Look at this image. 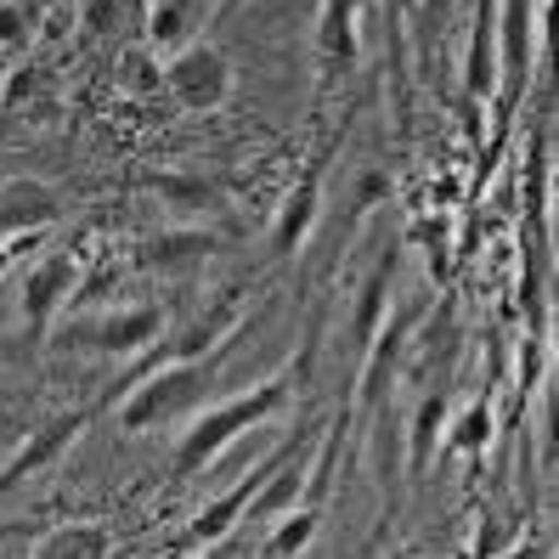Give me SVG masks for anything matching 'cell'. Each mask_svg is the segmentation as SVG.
<instances>
[{"label":"cell","mask_w":559,"mask_h":559,"mask_svg":"<svg viewBox=\"0 0 559 559\" xmlns=\"http://www.w3.org/2000/svg\"><path fill=\"white\" fill-rule=\"evenodd\" d=\"M294 379L288 373H277V379H260V384H249L243 396H226V402H215L192 430L181 436V447H176V480H192L199 469H210L215 457L233 447L238 436H249V430H260L272 413H283L288 407V390Z\"/></svg>","instance_id":"obj_1"},{"label":"cell","mask_w":559,"mask_h":559,"mask_svg":"<svg viewBox=\"0 0 559 559\" xmlns=\"http://www.w3.org/2000/svg\"><path fill=\"white\" fill-rule=\"evenodd\" d=\"M204 384H210V368H204L199 356H170V361H158L153 373H142V379H136V390H124L119 424H124L130 436H142L147 424H164L170 413L192 407Z\"/></svg>","instance_id":"obj_2"},{"label":"cell","mask_w":559,"mask_h":559,"mask_svg":"<svg viewBox=\"0 0 559 559\" xmlns=\"http://www.w3.org/2000/svg\"><path fill=\"white\" fill-rule=\"evenodd\" d=\"M418 317L424 306H396V311H384L379 322V334L361 345V379H356V413H379L384 396H390V384H396L402 373V361L413 350V334H418Z\"/></svg>","instance_id":"obj_3"},{"label":"cell","mask_w":559,"mask_h":559,"mask_svg":"<svg viewBox=\"0 0 559 559\" xmlns=\"http://www.w3.org/2000/svg\"><path fill=\"white\" fill-rule=\"evenodd\" d=\"M164 85H170V96L187 114H210L233 96V62H226L221 46H210V40H187L181 51H170Z\"/></svg>","instance_id":"obj_4"},{"label":"cell","mask_w":559,"mask_h":559,"mask_svg":"<svg viewBox=\"0 0 559 559\" xmlns=\"http://www.w3.org/2000/svg\"><path fill=\"white\" fill-rule=\"evenodd\" d=\"M537 0H498V74H503V119L509 108L520 103V85L525 74H532V62H537Z\"/></svg>","instance_id":"obj_5"},{"label":"cell","mask_w":559,"mask_h":559,"mask_svg":"<svg viewBox=\"0 0 559 559\" xmlns=\"http://www.w3.org/2000/svg\"><path fill=\"white\" fill-rule=\"evenodd\" d=\"M294 452H300V436H294L283 452H272L266 457V464H260V469H249L233 491H221V498L215 503H204L199 514H192V525H187V537H181V548H210V543H221L226 532H233V525L243 520V509H249V498H254V491H260V480H266L277 464H283V457H294Z\"/></svg>","instance_id":"obj_6"},{"label":"cell","mask_w":559,"mask_h":559,"mask_svg":"<svg viewBox=\"0 0 559 559\" xmlns=\"http://www.w3.org/2000/svg\"><path fill=\"white\" fill-rule=\"evenodd\" d=\"M74 288H80V260L74 254H46L35 272L23 277V317H28V328L35 334H46L51 328V317L62 311V300H74Z\"/></svg>","instance_id":"obj_7"},{"label":"cell","mask_w":559,"mask_h":559,"mask_svg":"<svg viewBox=\"0 0 559 559\" xmlns=\"http://www.w3.org/2000/svg\"><path fill=\"white\" fill-rule=\"evenodd\" d=\"M85 418H91V413H57V418L46 424V430H35V436H28V441L12 452V464L0 469V491H12L23 475L46 469V464H51V457H57L62 447H74V436L85 430Z\"/></svg>","instance_id":"obj_8"},{"label":"cell","mask_w":559,"mask_h":559,"mask_svg":"<svg viewBox=\"0 0 559 559\" xmlns=\"http://www.w3.org/2000/svg\"><path fill=\"white\" fill-rule=\"evenodd\" d=\"M210 7L215 0H147V51H181L187 40H199Z\"/></svg>","instance_id":"obj_9"},{"label":"cell","mask_w":559,"mask_h":559,"mask_svg":"<svg viewBox=\"0 0 559 559\" xmlns=\"http://www.w3.org/2000/svg\"><path fill=\"white\" fill-rule=\"evenodd\" d=\"M158 328H164V311L158 306H136V311H108L85 328V340L96 350H114V356H136L142 345H158Z\"/></svg>","instance_id":"obj_10"},{"label":"cell","mask_w":559,"mask_h":559,"mask_svg":"<svg viewBox=\"0 0 559 559\" xmlns=\"http://www.w3.org/2000/svg\"><path fill=\"white\" fill-rule=\"evenodd\" d=\"M317 210H322V170H306V181H294L288 187V199L272 221V249L288 260V254H300V243L311 238V226H317Z\"/></svg>","instance_id":"obj_11"},{"label":"cell","mask_w":559,"mask_h":559,"mask_svg":"<svg viewBox=\"0 0 559 559\" xmlns=\"http://www.w3.org/2000/svg\"><path fill=\"white\" fill-rule=\"evenodd\" d=\"M57 221V199L40 181H0V238H23Z\"/></svg>","instance_id":"obj_12"},{"label":"cell","mask_w":559,"mask_h":559,"mask_svg":"<svg viewBox=\"0 0 559 559\" xmlns=\"http://www.w3.org/2000/svg\"><path fill=\"white\" fill-rule=\"evenodd\" d=\"M317 57L328 69H350L356 62V7L350 0H328L317 17Z\"/></svg>","instance_id":"obj_13"},{"label":"cell","mask_w":559,"mask_h":559,"mask_svg":"<svg viewBox=\"0 0 559 559\" xmlns=\"http://www.w3.org/2000/svg\"><path fill=\"white\" fill-rule=\"evenodd\" d=\"M210 249H215V238L199 233V226H187V233H164V238H153V243L142 249V260H147L153 272H192Z\"/></svg>","instance_id":"obj_14"},{"label":"cell","mask_w":559,"mask_h":559,"mask_svg":"<svg viewBox=\"0 0 559 559\" xmlns=\"http://www.w3.org/2000/svg\"><path fill=\"white\" fill-rule=\"evenodd\" d=\"M390 277H396V254H384L368 272V283H361V294H356V350L379 334V322L390 311Z\"/></svg>","instance_id":"obj_15"},{"label":"cell","mask_w":559,"mask_h":559,"mask_svg":"<svg viewBox=\"0 0 559 559\" xmlns=\"http://www.w3.org/2000/svg\"><path fill=\"white\" fill-rule=\"evenodd\" d=\"M40 554L46 559H103V554H114V537H108V525L80 520V525H57L40 543Z\"/></svg>","instance_id":"obj_16"},{"label":"cell","mask_w":559,"mask_h":559,"mask_svg":"<svg viewBox=\"0 0 559 559\" xmlns=\"http://www.w3.org/2000/svg\"><path fill=\"white\" fill-rule=\"evenodd\" d=\"M441 430H447V396H441V390H430V396L413 407V436H407V447H413V475L430 469L436 436H441Z\"/></svg>","instance_id":"obj_17"},{"label":"cell","mask_w":559,"mask_h":559,"mask_svg":"<svg viewBox=\"0 0 559 559\" xmlns=\"http://www.w3.org/2000/svg\"><path fill=\"white\" fill-rule=\"evenodd\" d=\"M317 520H322V509L294 503L288 514H277V532H266L260 554H300V548H311V537H317Z\"/></svg>","instance_id":"obj_18"},{"label":"cell","mask_w":559,"mask_h":559,"mask_svg":"<svg viewBox=\"0 0 559 559\" xmlns=\"http://www.w3.org/2000/svg\"><path fill=\"white\" fill-rule=\"evenodd\" d=\"M491 402H469L464 413H457L452 424H447V436H452V452H486L491 447Z\"/></svg>","instance_id":"obj_19"},{"label":"cell","mask_w":559,"mask_h":559,"mask_svg":"<svg viewBox=\"0 0 559 559\" xmlns=\"http://www.w3.org/2000/svg\"><path fill=\"white\" fill-rule=\"evenodd\" d=\"M28 23H35V12L23 0H0V46H28Z\"/></svg>","instance_id":"obj_20"},{"label":"cell","mask_w":559,"mask_h":559,"mask_svg":"<svg viewBox=\"0 0 559 559\" xmlns=\"http://www.w3.org/2000/svg\"><path fill=\"white\" fill-rule=\"evenodd\" d=\"M158 192H170L176 204H215V192L204 187V181H181V176H164V181H153Z\"/></svg>","instance_id":"obj_21"},{"label":"cell","mask_w":559,"mask_h":559,"mask_svg":"<svg viewBox=\"0 0 559 559\" xmlns=\"http://www.w3.org/2000/svg\"><path fill=\"white\" fill-rule=\"evenodd\" d=\"M130 85H136V91H153L158 80H153V69H147V62L136 57V62H130Z\"/></svg>","instance_id":"obj_22"},{"label":"cell","mask_w":559,"mask_h":559,"mask_svg":"<svg viewBox=\"0 0 559 559\" xmlns=\"http://www.w3.org/2000/svg\"><path fill=\"white\" fill-rule=\"evenodd\" d=\"M17 243H23V238H7V243H0V277L12 272V254H17Z\"/></svg>","instance_id":"obj_23"},{"label":"cell","mask_w":559,"mask_h":559,"mask_svg":"<svg viewBox=\"0 0 559 559\" xmlns=\"http://www.w3.org/2000/svg\"><path fill=\"white\" fill-rule=\"evenodd\" d=\"M390 7H402V12H407V7H418V0H390Z\"/></svg>","instance_id":"obj_24"},{"label":"cell","mask_w":559,"mask_h":559,"mask_svg":"<svg viewBox=\"0 0 559 559\" xmlns=\"http://www.w3.org/2000/svg\"><path fill=\"white\" fill-rule=\"evenodd\" d=\"M350 7H356V12H361V7H373V0H350Z\"/></svg>","instance_id":"obj_25"}]
</instances>
